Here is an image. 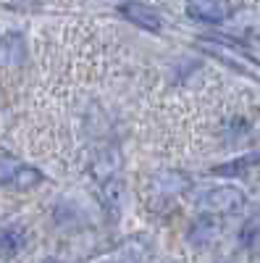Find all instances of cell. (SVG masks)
Segmentation results:
<instances>
[{"label": "cell", "instance_id": "obj_1", "mask_svg": "<svg viewBox=\"0 0 260 263\" xmlns=\"http://www.w3.org/2000/svg\"><path fill=\"white\" fill-rule=\"evenodd\" d=\"M197 205L210 213H234L245 205V195L236 187H213L197 197Z\"/></svg>", "mask_w": 260, "mask_h": 263}, {"label": "cell", "instance_id": "obj_2", "mask_svg": "<svg viewBox=\"0 0 260 263\" xmlns=\"http://www.w3.org/2000/svg\"><path fill=\"white\" fill-rule=\"evenodd\" d=\"M187 13L197 21H208V24H221V21L231 13L229 3H189Z\"/></svg>", "mask_w": 260, "mask_h": 263}, {"label": "cell", "instance_id": "obj_3", "mask_svg": "<svg viewBox=\"0 0 260 263\" xmlns=\"http://www.w3.org/2000/svg\"><path fill=\"white\" fill-rule=\"evenodd\" d=\"M118 166H121V156H118L116 147H103L92 158V174L97 179H103V182L113 179V174L118 171Z\"/></svg>", "mask_w": 260, "mask_h": 263}, {"label": "cell", "instance_id": "obj_4", "mask_svg": "<svg viewBox=\"0 0 260 263\" xmlns=\"http://www.w3.org/2000/svg\"><path fill=\"white\" fill-rule=\"evenodd\" d=\"M215 234H218V221L213 216H200L189 229V242L194 248H205L215 239Z\"/></svg>", "mask_w": 260, "mask_h": 263}, {"label": "cell", "instance_id": "obj_5", "mask_svg": "<svg viewBox=\"0 0 260 263\" xmlns=\"http://www.w3.org/2000/svg\"><path fill=\"white\" fill-rule=\"evenodd\" d=\"M189 187V179L179 171H158L153 177V190L161 195H176Z\"/></svg>", "mask_w": 260, "mask_h": 263}, {"label": "cell", "instance_id": "obj_6", "mask_svg": "<svg viewBox=\"0 0 260 263\" xmlns=\"http://www.w3.org/2000/svg\"><path fill=\"white\" fill-rule=\"evenodd\" d=\"M0 63L3 66H21L24 63V37L8 34L0 40Z\"/></svg>", "mask_w": 260, "mask_h": 263}, {"label": "cell", "instance_id": "obj_7", "mask_svg": "<svg viewBox=\"0 0 260 263\" xmlns=\"http://www.w3.org/2000/svg\"><path fill=\"white\" fill-rule=\"evenodd\" d=\"M121 13H124V16H129V18L134 21V24H139V27L150 29V32H158V29H161V18H158V13H155V11H150L147 6H139V3H126V6H121Z\"/></svg>", "mask_w": 260, "mask_h": 263}, {"label": "cell", "instance_id": "obj_8", "mask_svg": "<svg viewBox=\"0 0 260 263\" xmlns=\"http://www.w3.org/2000/svg\"><path fill=\"white\" fill-rule=\"evenodd\" d=\"M124 197H126V192H124V184H121L118 179H108V182H103V203H105V208L111 211L113 216L121 213V208H124Z\"/></svg>", "mask_w": 260, "mask_h": 263}, {"label": "cell", "instance_id": "obj_9", "mask_svg": "<svg viewBox=\"0 0 260 263\" xmlns=\"http://www.w3.org/2000/svg\"><path fill=\"white\" fill-rule=\"evenodd\" d=\"M21 248H24V232L18 227H8V229L0 232V253L16 255Z\"/></svg>", "mask_w": 260, "mask_h": 263}, {"label": "cell", "instance_id": "obj_10", "mask_svg": "<svg viewBox=\"0 0 260 263\" xmlns=\"http://www.w3.org/2000/svg\"><path fill=\"white\" fill-rule=\"evenodd\" d=\"M39 182H42V174L34 171V168H29V166H16L13 177H11V184L13 187H24V190L37 187Z\"/></svg>", "mask_w": 260, "mask_h": 263}, {"label": "cell", "instance_id": "obj_11", "mask_svg": "<svg viewBox=\"0 0 260 263\" xmlns=\"http://www.w3.org/2000/svg\"><path fill=\"white\" fill-rule=\"evenodd\" d=\"M260 156H247V158H239V161H234V163H226L224 168H215V174H224V177H229V174H239L247 168V163H255Z\"/></svg>", "mask_w": 260, "mask_h": 263}, {"label": "cell", "instance_id": "obj_12", "mask_svg": "<svg viewBox=\"0 0 260 263\" xmlns=\"http://www.w3.org/2000/svg\"><path fill=\"white\" fill-rule=\"evenodd\" d=\"M260 234V218H252V221H247V227L242 229V242L245 245H255V237Z\"/></svg>", "mask_w": 260, "mask_h": 263}, {"label": "cell", "instance_id": "obj_13", "mask_svg": "<svg viewBox=\"0 0 260 263\" xmlns=\"http://www.w3.org/2000/svg\"><path fill=\"white\" fill-rule=\"evenodd\" d=\"M113 263H139V253L137 250H124V255Z\"/></svg>", "mask_w": 260, "mask_h": 263}]
</instances>
